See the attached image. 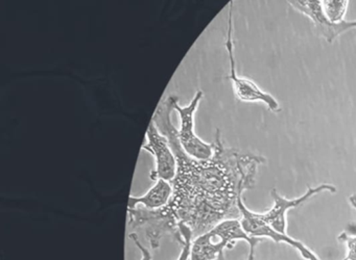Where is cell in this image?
<instances>
[{"label":"cell","instance_id":"ba28073f","mask_svg":"<svg viewBox=\"0 0 356 260\" xmlns=\"http://www.w3.org/2000/svg\"><path fill=\"white\" fill-rule=\"evenodd\" d=\"M291 6L296 10L305 15L314 23V31L328 43H332L335 39L346 31L356 29V20H345L341 23H332L325 16L320 0H298L289 1Z\"/></svg>","mask_w":356,"mask_h":260},{"label":"cell","instance_id":"277c9868","mask_svg":"<svg viewBox=\"0 0 356 260\" xmlns=\"http://www.w3.org/2000/svg\"><path fill=\"white\" fill-rule=\"evenodd\" d=\"M204 93L197 91L191 103L181 106L179 101L175 103V112L180 118V128H178V137L183 150L187 155L197 160L209 159L213 155V143H206L197 137L195 130V114L203 99Z\"/></svg>","mask_w":356,"mask_h":260},{"label":"cell","instance_id":"8fae6325","mask_svg":"<svg viewBox=\"0 0 356 260\" xmlns=\"http://www.w3.org/2000/svg\"><path fill=\"white\" fill-rule=\"evenodd\" d=\"M179 230H180L182 241H181V252L177 260H191V248H193V231L188 226L184 224L179 225Z\"/></svg>","mask_w":356,"mask_h":260},{"label":"cell","instance_id":"5bb4252c","mask_svg":"<svg viewBox=\"0 0 356 260\" xmlns=\"http://www.w3.org/2000/svg\"><path fill=\"white\" fill-rule=\"evenodd\" d=\"M216 260H227L226 259V256H225V253L220 254V255L218 256V257L216 258Z\"/></svg>","mask_w":356,"mask_h":260},{"label":"cell","instance_id":"4fadbf2b","mask_svg":"<svg viewBox=\"0 0 356 260\" xmlns=\"http://www.w3.org/2000/svg\"><path fill=\"white\" fill-rule=\"evenodd\" d=\"M129 237H130V239H132L134 245H136V247L138 248L139 251L141 252V260L153 259V255H152L151 251L140 243L136 233H130V234H129Z\"/></svg>","mask_w":356,"mask_h":260},{"label":"cell","instance_id":"3957f363","mask_svg":"<svg viewBox=\"0 0 356 260\" xmlns=\"http://www.w3.org/2000/svg\"><path fill=\"white\" fill-rule=\"evenodd\" d=\"M226 49L230 62L229 79L232 83L233 91L237 99L243 102H264L270 112L280 110V105L274 96L260 89L254 81L239 76L236 72V62L234 55V41H233V1L229 4L228 25H227Z\"/></svg>","mask_w":356,"mask_h":260},{"label":"cell","instance_id":"6da1fadb","mask_svg":"<svg viewBox=\"0 0 356 260\" xmlns=\"http://www.w3.org/2000/svg\"><path fill=\"white\" fill-rule=\"evenodd\" d=\"M176 95L164 98L158 104L152 121L170 141L178 162L172 181V196L168 205L151 210L128 208V226L145 228V237L153 250L160 247L163 237L170 235L180 245L179 225L191 229L193 237L211 230L225 220H241L238 201L248 189H253L262 156L227 148L220 129H216L213 155L197 160L187 155L178 137V128L172 120Z\"/></svg>","mask_w":356,"mask_h":260},{"label":"cell","instance_id":"8992f818","mask_svg":"<svg viewBox=\"0 0 356 260\" xmlns=\"http://www.w3.org/2000/svg\"><path fill=\"white\" fill-rule=\"evenodd\" d=\"M238 207L241 212V226H243V230H245L250 236L258 237V239L268 237V239L274 241L275 243H286V245L293 247V249L298 250L300 254H301L302 257L305 258V259L320 260L318 256H316L312 250L308 249L303 243L297 241V239H291V237L289 236L287 234L278 232V231L272 228L270 225L266 224V223L260 218L259 214L251 211V210L245 205L243 197L239 199Z\"/></svg>","mask_w":356,"mask_h":260},{"label":"cell","instance_id":"7c38bea8","mask_svg":"<svg viewBox=\"0 0 356 260\" xmlns=\"http://www.w3.org/2000/svg\"><path fill=\"white\" fill-rule=\"evenodd\" d=\"M350 203L353 206L354 209L356 210V195L350 196ZM341 241H343L347 245L348 253L345 259L343 260H356V233L353 235H349L347 232L341 233L339 236Z\"/></svg>","mask_w":356,"mask_h":260},{"label":"cell","instance_id":"9c48e42d","mask_svg":"<svg viewBox=\"0 0 356 260\" xmlns=\"http://www.w3.org/2000/svg\"><path fill=\"white\" fill-rule=\"evenodd\" d=\"M172 196V185L170 181L157 179L155 184L145 195L131 196L129 198L128 208L141 207L147 209L156 210L168 205Z\"/></svg>","mask_w":356,"mask_h":260},{"label":"cell","instance_id":"52a82bcc","mask_svg":"<svg viewBox=\"0 0 356 260\" xmlns=\"http://www.w3.org/2000/svg\"><path fill=\"white\" fill-rule=\"evenodd\" d=\"M322 191H329V193H337V189L334 185L324 184L318 185L316 187H312L308 185L307 191L301 197L296 198V199H286V198L282 197L280 193L277 191L276 189H270V196H272L273 201H274V205L268 211L264 214H259L260 218L270 225L272 228L278 232L286 234L287 228V220L286 214L289 209L298 207V206L302 205L305 203L306 201L314 197V196L318 195V193H322Z\"/></svg>","mask_w":356,"mask_h":260},{"label":"cell","instance_id":"5b68a950","mask_svg":"<svg viewBox=\"0 0 356 260\" xmlns=\"http://www.w3.org/2000/svg\"><path fill=\"white\" fill-rule=\"evenodd\" d=\"M141 149L149 152L155 158L156 168L149 177L152 180L164 179L172 182L177 174L178 162L165 135L160 132L154 121L151 120L147 130V143Z\"/></svg>","mask_w":356,"mask_h":260},{"label":"cell","instance_id":"7a4b0ae2","mask_svg":"<svg viewBox=\"0 0 356 260\" xmlns=\"http://www.w3.org/2000/svg\"><path fill=\"white\" fill-rule=\"evenodd\" d=\"M237 241L249 243L248 260L255 259L256 245L262 241L258 237L250 236L241 226V220H225L216 227L193 239L191 260H216L225 249L234 248Z\"/></svg>","mask_w":356,"mask_h":260},{"label":"cell","instance_id":"30bf717a","mask_svg":"<svg viewBox=\"0 0 356 260\" xmlns=\"http://www.w3.org/2000/svg\"><path fill=\"white\" fill-rule=\"evenodd\" d=\"M325 16L330 22L341 23L345 21L349 1L346 0H323L321 1Z\"/></svg>","mask_w":356,"mask_h":260}]
</instances>
